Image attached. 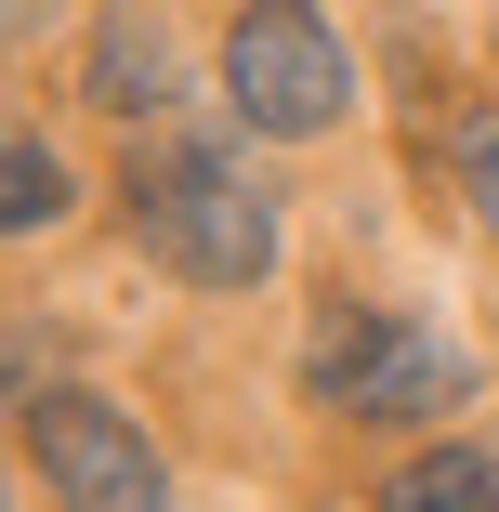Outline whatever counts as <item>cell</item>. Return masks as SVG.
<instances>
[{
	"mask_svg": "<svg viewBox=\"0 0 499 512\" xmlns=\"http://www.w3.org/2000/svg\"><path fill=\"white\" fill-rule=\"evenodd\" d=\"M368 512H499V460L486 447H421L408 473H381Z\"/></svg>",
	"mask_w": 499,
	"mask_h": 512,
	"instance_id": "8992f818",
	"label": "cell"
},
{
	"mask_svg": "<svg viewBox=\"0 0 499 512\" xmlns=\"http://www.w3.org/2000/svg\"><path fill=\"white\" fill-rule=\"evenodd\" d=\"M79 92H92L106 119H158V106H171V40H158V14H106V27H92Z\"/></svg>",
	"mask_w": 499,
	"mask_h": 512,
	"instance_id": "5b68a950",
	"label": "cell"
},
{
	"mask_svg": "<svg viewBox=\"0 0 499 512\" xmlns=\"http://www.w3.org/2000/svg\"><path fill=\"white\" fill-rule=\"evenodd\" d=\"M447 145H460V184H473V224L499 237V106H473V119H460Z\"/></svg>",
	"mask_w": 499,
	"mask_h": 512,
	"instance_id": "ba28073f",
	"label": "cell"
},
{
	"mask_svg": "<svg viewBox=\"0 0 499 512\" xmlns=\"http://www.w3.org/2000/svg\"><path fill=\"white\" fill-rule=\"evenodd\" d=\"M53 27V0H0V40H40Z\"/></svg>",
	"mask_w": 499,
	"mask_h": 512,
	"instance_id": "30bf717a",
	"label": "cell"
},
{
	"mask_svg": "<svg viewBox=\"0 0 499 512\" xmlns=\"http://www.w3.org/2000/svg\"><path fill=\"white\" fill-rule=\"evenodd\" d=\"M224 92H237V119L250 132H329L355 106V53L329 14H303V0H250V14L224 27Z\"/></svg>",
	"mask_w": 499,
	"mask_h": 512,
	"instance_id": "3957f363",
	"label": "cell"
},
{
	"mask_svg": "<svg viewBox=\"0 0 499 512\" xmlns=\"http://www.w3.org/2000/svg\"><path fill=\"white\" fill-rule=\"evenodd\" d=\"M53 211H66V158H40V145L0 132V237H27V224H53Z\"/></svg>",
	"mask_w": 499,
	"mask_h": 512,
	"instance_id": "52a82bcc",
	"label": "cell"
},
{
	"mask_svg": "<svg viewBox=\"0 0 499 512\" xmlns=\"http://www.w3.org/2000/svg\"><path fill=\"white\" fill-rule=\"evenodd\" d=\"M303 381H316V407H342V421H447V407H473V355L408 329V316H368V302H342L316 329Z\"/></svg>",
	"mask_w": 499,
	"mask_h": 512,
	"instance_id": "7a4b0ae2",
	"label": "cell"
},
{
	"mask_svg": "<svg viewBox=\"0 0 499 512\" xmlns=\"http://www.w3.org/2000/svg\"><path fill=\"white\" fill-rule=\"evenodd\" d=\"M27 460H40L53 512H171V473H158L145 421L106 407V394H79V381L27 394Z\"/></svg>",
	"mask_w": 499,
	"mask_h": 512,
	"instance_id": "277c9868",
	"label": "cell"
},
{
	"mask_svg": "<svg viewBox=\"0 0 499 512\" xmlns=\"http://www.w3.org/2000/svg\"><path fill=\"white\" fill-rule=\"evenodd\" d=\"M40 381H53V342L40 329H0V407H27Z\"/></svg>",
	"mask_w": 499,
	"mask_h": 512,
	"instance_id": "9c48e42d",
	"label": "cell"
},
{
	"mask_svg": "<svg viewBox=\"0 0 499 512\" xmlns=\"http://www.w3.org/2000/svg\"><path fill=\"white\" fill-rule=\"evenodd\" d=\"M132 224H145V250H158L184 289H250V276L276 263V197H263L237 158H211V145H158V158L132 171Z\"/></svg>",
	"mask_w": 499,
	"mask_h": 512,
	"instance_id": "6da1fadb",
	"label": "cell"
}]
</instances>
